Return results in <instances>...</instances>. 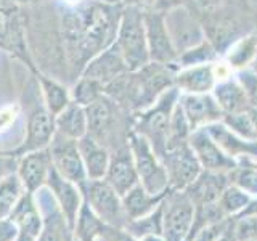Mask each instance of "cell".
I'll return each mask as SVG.
<instances>
[{
	"label": "cell",
	"instance_id": "6da1fadb",
	"mask_svg": "<svg viewBox=\"0 0 257 241\" xmlns=\"http://www.w3.org/2000/svg\"><path fill=\"white\" fill-rule=\"evenodd\" d=\"M177 64H161L150 61L137 71H127L104 85V95L114 100L128 112L150 108L167 88L174 87Z\"/></svg>",
	"mask_w": 257,
	"mask_h": 241
},
{
	"label": "cell",
	"instance_id": "7a4b0ae2",
	"mask_svg": "<svg viewBox=\"0 0 257 241\" xmlns=\"http://www.w3.org/2000/svg\"><path fill=\"white\" fill-rule=\"evenodd\" d=\"M124 111L127 109L103 93L98 100L85 106L87 135L93 137L108 150L112 142L127 145L128 134L132 132V116H122Z\"/></svg>",
	"mask_w": 257,
	"mask_h": 241
},
{
	"label": "cell",
	"instance_id": "3957f363",
	"mask_svg": "<svg viewBox=\"0 0 257 241\" xmlns=\"http://www.w3.org/2000/svg\"><path fill=\"white\" fill-rule=\"evenodd\" d=\"M179 88L174 85L167 88L150 108L134 112L132 116V131L150 142L151 148L155 150L161 161L167 151L169 124H171L175 104L179 103Z\"/></svg>",
	"mask_w": 257,
	"mask_h": 241
},
{
	"label": "cell",
	"instance_id": "277c9868",
	"mask_svg": "<svg viewBox=\"0 0 257 241\" xmlns=\"http://www.w3.org/2000/svg\"><path fill=\"white\" fill-rule=\"evenodd\" d=\"M114 44L128 71H137L150 63L143 10L135 7H122Z\"/></svg>",
	"mask_w": 257,
	"mask_h": 241
},
{
	"label": "cell",
	"instance_id": "5b68a950",
	"mask_svg": "<svg viewBox=\"0 0 257 241\" xmlns=\"http://www.w3.org/2000/svg\"><path fill=\"white\" fill-rule=\"evenodd\" d=\"M79 188L84 201L104 223L109 225V227L125 228V225L128 223V217L124 211L122 198L112 190L111 185H108L103 179H87L82 183H79Z\"/></svg>",
	"mask_w": 257,
	"mask_h": 241
},
{
	"label": "cell",
	"instance_id": "8992f818",
	"mask_svg": "<svg viewBox=\"0 0 257 241\" xmlns=\"http://www.w3.org/2000/svg\"><path fill=\"white\" fill-rule=\"evenodd\" d=\"M128 147H131L134 163L137 167L140 183L150 193H166L169 190V177L164 163L158 158L150 142L137 132L128 134Z\"/></svg>",
	"mask_w": 257,
	"mask_h": 241
},
{
	"label": "cell",
	"instance_id": "52a82bcc",
	"mask_svg": "<svg viewBox=\"0 0 257 241\" xmlns=\"http://www.w3.org/2000/svg\"><path fill=\"white\" fill-rule=\"evenodd\" d=\"M195 222V206L187 191L169 190L163 199V236L166 241H187Z\"/></svg>",
	"mask_w": 257,
	"mask_h": 241
},
{
	"label": "cell",
	"instance_id": "ba28073f",
	"mask_svg": "<svg viewBox=\"0 0 257 241\" xmlns=\"http://www.w3.org/2000/svg\"><path fill=\"white\" fill-rule=\"evenodd\" d=\"M55 134H56L55 116L45 108V104L44 106H36L28 114L26 135H24L23 142L16 148L0 151V155L18 159L24 155H28V153L48 148Z\"/></svg>",
	"mask_w": 257,
	"mask_h": 241
},
{
	"label": "cell",
	"instance_id": "9c48e42d",
	"mask_svg": "<svg viewBox=\"0 0 257 241\" xmlns=\"http://www.w3.org/2000/svg\"><path fill=\"white\" fill-rule=\"evenodd\" d=\"M164 21L179 56L207 39L204 26L193 15L190 7H177L164 12Z\"/></svg>",
	"mask_w": 257,
	"mask_h": 241
},
{
	"label": "cell",
	"instance_id": "30bf717a",
	"mask_svg": "<svg viewBox=\"0 0 257 241\" xmlns=\"http://www.w3.org/2000/svg\"><path fill=\"white\" fill-rule=\"evenodd\" d=\"M163 163L169 177V190H187L203 171L190 143L167 150L163 158Z\"/></svg>",
	"mask_w": 257,
	"mask_h": 241
},
{
	"label": "cell",
	"instance_id": "8fae6325",
	"mask_svg": "<svg viewBox=\"0 0 257 241\" xmlns=\"http://www.w3.org/2000/svg\"><path fill=\"white\" fill-rule=\"evenodd\" d=\"M145 32L150 52V61L161 64H177L179 66V53L169 36L166 28L164 13L158 10H145Z\"/></svg>",
	"mask_w": 257,
	"mask_h": 241
},
{
	"label": "cell",
	"instance_id": "7c38bea8",
	"mask_svg": "<svg viewBox=\"0 0 257 241\" xmlns=\"http://www.w3.org/2000/svg\"><path fill=\"white\" fill-rule=\"evenodd\" d=\"M34 196L42 214V230L36 241H76L72 228L64 219L52 191L42 187L34 193Z\"/></svg>",
	"mask_w": 257,
	"mask_h": 241
},
{
	"label": "cell",
	"instance_id": "4fadbf2b",
	"mask_svg": "<svg viewBox=\"0 0 257 241\" xmlns=\"http://www.w3.org/2000/svg\"><path fill=\"white\" fill-rule=\"evenodd\" d=\"M52 155V164L64 179L74 183H82L87 180L84 161L80 156L77 140H72L56 132L52 143L48 145Z\"/></svg>",
	"mask_w": 257,
	"mask_h": 241
},
{
	"label": "cell",
	"instance_id": "5bb4252c",
	"mask_svg": "<svg viewBox=\"0 0 257 241\" xmlns=\"http://www.w3.org/2000/svg\"><path fill=\"white\" fill-rule=\"evenodd\" d=\"M188 143L193 148V151H195L203 171L230 174L233 169L238 166V161L230 158L227 153L211 139V135L206 132L204 127L193 131Z\"/></svg>",
	"mask_w": 257,
	"mask_h": 241
},
{
	"label": "cell",
	"instance_id": "9a60e30c",
	"mask_svg": "<svg viewBox=\"0 0 257 241\" xmlns=\"http://www.w3.org/2000/svg\"><path fill=\"white\" fill-rule=\"evenodd\" d=\"M103 180L108 185H111L112 190H114L120 198L127 195L135 185L140 183L128 143L114 150V153H111L109 166Z\"/></svg>",
	"mask_w": 257,
	"mask_h": 241
},
{
	"label": "cell",
	"instance_id": "2e32d148",
	"mask_svg": "<svg viewBox=\"0 0 257 241\" xmlns=\"http://www.w3.org/2000/svg\"><path fill=\"white\" fill-rule=\"evenodd\" d=\"M179 104L191 127V132L212 123H219L223 117V112L212 93H180Z\"/></svg>",
	"mask_w": 257,
	"mask_h": 241
},
{
	"label": "cell",
	"instance_id": "e0dca14e",
	"mask_svg": "<svg viewBox=\"0 0 257 241\" xmlns=\"http://www.w3.org/2000/svg\"><path fill=\"white\" fill-rule=\"evenodd\" d=\"M45 187L52 191L56 204H58V207L61 209V212L64 215V219L68 220L69 227L74 228L79 209L82 206V201H84L79 185L68 180V179H64V177L52 166L50 172H48V177H47Z\"/></svg>",
	"mask_w": 257,
	"mask_h": 241
},
{
	"label": "cell",
	"instance_id": "ac0fdd59",
	"mask_svg": "<svg viewBox=\"0 0 257 241\" xmlns=\"http://www.w3.org/2000/svg\"><path fill=\"white\" fill-rule=\"evenodd\" d=\"M52 166L53 164H52L50 150L44 148L18 158L16 174H18L28 193H36L39 188L45 187L47 177Z\"/></svg>",
	"mask_w": 257,
	"mask_h": 241
},
{
	"label": "cell",
	"instance_id": "d6986e66",
	"mask_svg": "<svg viewBox=\"0 0 257 241\" xmlns=\"http://www.w3.org/2000/svg\"><path fill=\"white\" fill-rule=\"evenodd\" d=\"M127 71L128 68L122 58V55H120L116 44L112 42L104 50L96 53L92 60H88L85 68L82 69V76L98 80L100 84L106 85L111 80L122 76Z\"/></svg>",
	"mask_w": 257,
	"mask_h": 241
},
{
	"label": "cell",
	"instance_id": "ffe728a7",
	"mask_svg": "<svg viewBox=\"0 0 257 241\" xmlns=\"http://www.w3.org/2000/svg\"><path fill=\"white\" fill-rule=\"evenodd\" d=\"M228 185H230L228 174L201 171L198 179L183 191H187L193 206H195V209H198V207L219 204L222 193Z\"/></svg>",
	"mask_w": 257,
	"mask_h": 241
},
{
	"label": "cell",
	"instance_id": "44dd1931",
	"mask_svg": "<svg viewBox=\"0 0 257 241\" xmlns=\"http://www.w3.org/2000/svg\"><path fill=\"white\" fill-rule=\"evenodd\" d=\"M211 139L227 153V155L236 161L241 159H257V142L244 140L243 137L236 135L225 126L222 120L212 123L204 127Z\"/></svg>",
	"mask_w": 257,
	"mask_h": 241
},
{
	"label": "cell",
	"instance_id": "7402d4cb",
	"mask_svg": "<svg viewBox=\"0 0 257 241\" xmlns=\"http://www.w3.org/2000/svg\"><path fill=\"white\" fill-rule=\"evenodd\" d=\"M214 63L179 68L175 72L174 85L180 93H211L217 84Z\"/></svg>",
	"mask_w": 257,
	"mask_h": 241
},
{
	"label": "cell",
	"instance_id": "603a6c76",
	"mask_svg": "<svg viewBox=\"0 0 257 241\" xmlns=\"http://www.w3.org/2000/svg\"><path fill=\"white\" fill-rule=\"evenodd\" d=\"M8 220L15 223L20 233L37 238L42 230V214L36 201L34 193H24L20 201L13 207V211L8 215Z\"/></svg>",
	"mask_w": 257,
	"mask_h": 241
},
{
	"label": "cell",
	"instance_id": "cb8c5ba5",
	"mask_svg": "<svg viewBox=\"0 0 257 241\" xmlns=\"http://www.w3.org/2000/svg\"><path fill=\"white\" fill-rule=\"evenodd\" d=\"M77 147L84 161L87 179L90 180L104 179V174H106L109 166L111 151L90 135H84L82 139H79Z\"/></svg>",
	"mask_w": 257,
	"mask_h": 241
},
{
	"label": "cell",
	"instance_id": "d4e9b609",
	"mask_svg": "<svg viewBox=\"0 0 257 241\" xmlns=\"http://www.w3.org/2000/svg\"><path fill=\"white\" fill-rule=\"evenodd\" d=\"M167 191L155 195V193H150L142 183L135 185L127 195L122 196L124 211L128 217V222L135 220V219H142V217L148 215L150 212L155 211V209L163 203V199L166 198Z\"/></svg>",
	"mask_w": 257,
	"mask_h": 241
},
{
	"label": "cell",
	"instance_id": "484cf974",
	"mask_svg": "<svg viewBox=\"0 0 257 241\" xmlns=\"http://www.w3.org/2000/svg\"><path fill=\"white\" fill-rule=\"evenodd\" d=\"M211 93L223 114L241 112L249 108L246 92L236 77H230L227 80H222V82H217Z\"/></svg>",
	"mask_w": 257,
	"mask_h": 241
},
{
	"label": "cell",
	"instance_id": "4316f807",
	"mask_svg": "<svg viewBox=\"0 0 257 241\" xmlns=\"http://www.w3.org/2000/svg\"><path fill=\"white\" fill-rule=\"evenodd\" d=\"M56 132L72 140L82 139L87 135V114L85 108L71 101L60 114L55 116Z\"/></svg>",
	"mask_w": 257,
	"mask_h": 241
},
{
	"label": "cell",
	"instance_id": "83f0119b",
	"mask_svg": "<svg viewBox=\"0 0 257 241\" xmlns=\"http://www.w3.org/2000/svg\"><path fill=\"white\" fill-rule=\"evenodd\" d=\"M37 80L40 84V90H42L45 108L50 111L53 116L60 114V112L72 101L71 92L63 84H60L58 80L50 79L44 74H39Z\"/></svg>",
	"mask_w": 257,
	"mask_h": 241
},
{
	"label": "cell",
	"instance_id": "f1b7e54d",
	"mask_svg": "<svg viewBox=\"0 0 257 241\" xmlns=\"http://www.w3.org/2000/svg\"><path fill=\"white\" fill-rule=\"evenodd\" d=\"M257 53V37L244 36L233 42L230 48L225 52V63L233 71H241L251 66L254 56Z\"/></svg>",
	"mask_w": 257,
	"mask_h": 241
},
{
	"label": "cell",
	"instance_id": "f546056e",
	"mask_svg": "<svg viewBox=\"0 0 257 241\" xmlns=\"http://www.w3.org/2000/svg\"><path fill=\"white\" fill-rule=\"evenodd\" d=\"M104 227H106V223L92 211L90 206H88L85 201H82V206L79 209L74 228H72L74 239L76 241H96V238H98V235Z\"/></svg>",
	"mask_w": 257,
	"mask_h": 241
},
{
	"label": "cell",
	"instance_id": "4dcf8cb0",
	"mask_svg": "<svg viewBox=\"0 0 257 241\" xmlns=\"http://www.w3.org/2000/svg\"><path fill=\"white\" fill-rule=\"evenodd\" d=\"M24 193H26V188L16 171L0 179V219H8V215Z\"/></svg>",
	"mask_w": 257,
	"mask_h": 241
},
{
	"label": "cell",
	"instance_id": "1f68e13d",
	"mask_svg": "<svg viewBox=\"0 0 257 241\" xmlns=\"http://www.w3.org/2000/svg\"><path fill=\"white\" fill-rule=\"evenodd\" d=\"M20 21L15 12L0 8V45L7 50H23V39L20 34Z\"/></svg>",
	"mask_w": 257,
	"mask_h": 241
},
{
	"label": "cell",
	"instance_id": "d6a6232c",
	"mask_svg": "<svg viewBox=\"0 0 257 241\" xmlns=\"http://www.w3.org/2000/svg\"><path fill=\"white\" fill-rule=\"evenodd\" d=\"M125 230L137 239L147 235H163V203L148 215L131 220L125 225Z\"/></svg>",
	"mask_w": 257,
	"mask_h": 241
},
{
	"label": "cell",
	"instance_id": "836d02e7",
	"mask_svg": "<svg viewBox=\"0 0 257 241\" xmlns=\"http://www.w3.org/2000/svg\"><path fill=\"white\" fill-rule=\"evenodd\" d=\"M230 183L246 191L249 196H257V167L254 159H241L238 166L228 174Z\"/></svg>",
	"mask_w": 257,
	"mask_h": 241
},
{
	"label": "cell",
	"instance_id": "e575fe53",
	"mask_svg": "<svg viewBox=\"0 0 257 241\" xmlns=\"http://www.w3.org/2000/svg\"><path fill=\"white\" fill-rule=\"evenodd\" d=\"M190 135H191V127L183 114L180 104L177 103L172 112V117H171V124H169L167 150H172V148L180 147V145L188 143Z\"/></svg>",
	"mask_w": 257,
	"mask_h": 241
},
{
	"label": "cell",
	"instance_id": "d590c367",
	"mask_svg": "<svg viewBox=\"0 0 257 241\" xmlns=\"http://www.w3.org/2000/svg\"><path fill=\"white\" fill-rule=\"evenodd\" d=\"M103 93H104L103 84H100L98 80H93L90 77L80 76L71 90V100L85 108L90 103H93L95 100H98Z\"/></svg>",
	"mask_w": 257,
	"mask_h": 241
},
{
	"label": "cell",
	"instance_id": "8d00e7d4",
	"mask_svg": "<svg viewBox=\"0 0 257 241\" xmlns=\"http://www.w3.org/2000/svg\"><path fill=\"white\" fill-rule=\"evenodd\" d=\"M252 196H249L246 191L238 188L236 185L230 183L227 188L223 190L222 196L219 199V204L222 207L223 214L227 217H235L238 215L243 209L249 204Z\"/></svg>",
	"mask_w": 257,
	"mask_h": 241
},
{
	"label": "cell",
	"instance_id": "74e56055",
	"mask_svg": "<svg viewBox=\"0 0 257 241\" xmlns=\"http://www.w3.org/2000/svg\"><path fill=\"white\" fill-rule=\"evenodd\" d=\"M217 56H219V53H217L214 45L206 39L204 42H201L199 45L190 48V50H187L179 56V68L212 63V61H217Z\"/></svg>",
	"mask_w": 257,
	"mask_h": 241
},
{
	"label": "cell",
	"instance_id": "f35d334b",
	"mask_svg": "<svg viewBox=\"0 0 257 241\" xmlns=\"http://www.w3.org/2000/svg\"><path fill=\"white\" fill-rule=\"evenodd\" d=\"M222 123L236 135L243 137L244 140L257 142L255 131H254L252 120H251V116H249L247 109L241 111V112H233V114H223Z\"/></svg>",
	"mask_w": 257,
	"mask_h": 241
},
{
	"label": "cell",
	"instance_id": "ab89813d",
	"mask_svg": "<svg viewBox=\"0 0 257 241\" xmlns=\"http://www.w3.org/2000/svg\"><path fill=\"white\" fill-rule=\"evenodd\" d=\"M231 228L236 241L257 238V215L231 217Z\"/></svg>",
	"mask_w": 257,
	"mask_h": 241
},
{
	"label": "cell",
	"instance_id": "60d3db41",
	"mask_svg": "<svg viewBox=\"0 0 257 241\" xmlns=\"http://www.w3.org/2000/svg\"><path fill=\"white\" fill-rule=\"evenodd\" d=\"M235 77L238 79V82L244 88L249 106L257 108V74L252 69L246 68V69L236 71Z\"/></svg>",
	"mask_w": 257,
	"mask_h": 241
},
{
	"label": "cell",
	"instance_id": "b9f144b4",
	"mask_svg": "<svg viewBox=\"0 0 257 241\" xmlns=\"http://www.w3.org/2000/svg\"><path fill=\"white\" fill-rule=\"evenodd\" d=\"M230 220H231V217H228V219H223V220H219V222L207 223V225H204L203 228H199L195 235H193L187 241H215L225 231V228L228 227Z\"/></svg>",
	"mask_w": 257,
	"mask_h": 241
},
{
	"label": "cell",
	"instance_id": "7bdbcfd3",
	"mask_svg": "<svg viewBox=\"0 0 257 241\" xmlns=\"http://www.w3.org/2000/svg\"><path fill=\"white\" fill-rule=\"evenodd\" d=\"M21 116L20 104H7V106L0 108V135L8 132L16 124V120Z\"/></svg>",
	"mask_w": 257,
	"mask_h": 241
},
{
	"label": "cell",
	"instance_id": "ee69618b",
	"mask_svg": "<svg viewBox=\"0 0 257 241\" xmlns=\"http://www.w3.org/2000/svg\"><path fill=\"white\" fill-rule=\"evenodd\" d=\"M96 241H140V239L132 236L125 228H116V227L106 225V227L101 230Z\"/></svg>",
	"mask_w": 257,
	"mask_h": 241
},
{
	"label": "cell",
	"instance_id": "f6af8a7d",
	"mask_svg": "<svg viewBox=\"0 0 257 241\" xmlns=\"http://www.w3.org/2000/svg\"><path fill=\"white\" fill-rule=\"evenodd\" d=\"M20 231L12 220L0 219V241H15Z\"/></svg>",
	"mask_w": 257,
	"mask_h": 241
},
{
	"label": "cell",
	"instance_id": "bcb514c9",
	"mask_svg": "<svg viewBox=\"0 0 257 241\" xmlns=\"http://www.w3.org/2000/svg\"><path fill=\"white\" fill-rule=\"evenodd\" d=\"M188 2L190 0H156L153 10H158V12L164 13V12H169V10H172V8H177V7H188Z\"/></svg>",
	"mask_w": 257,
	"mask_h": 241
},
{
	"label": "cell",
	"instance_id": "7dc6e473",
	"mask_svg": "<svg viewBox=\"0 0 257 241\" xmlns=\"http://www.w3.org/2000/svg\"><path fill=\"white\" fill-rule=\"evenodd\" d=\"M156 0H120V5L122 7H135L140 8V10H153L155 8Z\"/></svg>",
	"mask_w": 257,
	"mask_h": 241
},
{
	"label": "cell",
	"instance_id": "c3c4849f",
	"mask_svg": "<svg viewBox=\"0 0 257 241\" xmlns=\"http://www.w3.org/2000/svg\"><path fill=\"white\" fill-rule=\"evenodd\" d=\"M16 164H18L16 158H8V156L0 155V179L7 174L15 172V169H12V167H15Z\"/></svg>",
	"mask_w": 257,
	"mask_h": 241
},
{
	"label": "cell",
	"instance_id": "681fc988",
	"mask_svg": "<svg viewBox=\"0 0 257 241\" xmlns=\"http://www.w3.org/2000/svg\"><path fill=\"white\" fill-rule=\"evenodd\" d=\"M244 215H257V196H252L251 201H249V204L235 217H244Z\"/></svg>",
	"mask_w": 257,
	"mask_h": 241
},
{
	"label": "cell",
	"instance_id": "f907efd6",
	"mask_svg": "<svg viewBox=\"0 0 257 241\" xmlns=\"http://www.w3.org/2000/svg\"><path fill=\"white\" fill-rule=\"evenodd\" d=\"M215 241H236L235 239V236H233V228H231V220H230V223H228V227L225 228V231L222 233V235L217 238Z\"/></svg>",
	"mask_w": 257,
	"mask_h": 241
},
{
	"label": "cell",
	"instance_id": "816d5d0a",
	"mask_svg": "<svg viewBox=\"0 0 257 241\" xmlns=\"http://www.w3.org/2000/svg\"><path fill=\"white\" fill-rule=\"evenodd\" d=\"M222 0H196V4L203 8H212L215 5H219Z\"/></svg>",
	"mask_w": 257,
	"mask_h": 241
},
{
	"label": "cell",
	"instance_id": "f5cc1de1",
	"mask_svg": "<svg viewBox=\"0 0 257 241\" xmlns=\"http://www.w3.org/2000/svg\"><path fill=\"white\" fill-rule=\"evenodd\" d=\"M247 112H249V116H251L252 126H254V131H255V139H257V108L249 106V108H247Z\"/></svg>",
	"mask_w": 257,
	"mask_h": 241
},
{
	"label": "cell",
	"instance_id": "db71d44e",
	"mask_svg": "<svg viewBox=\"0 0 257 241\" xmlns=\"http://www.w3.org/2000/svg\"><path fill=\"white\" fill-rule=\"evenodd\" d=\"M140 241H166V238L163 235H147L140 238Z\"/></svg>",
	"mask_w": 257,
	"mask_h": 241
},
{
	"label": "cell",
	"instance_id": "11a10c76",
	"mask_svg": "<svg viewBox=\"0 0 257 241\" xmlns=\"http://www.w3.org/2000/svg\"><path fill=\"white\" fill-rule=\"evenodd\" d=\"M15 241H36V238H32L29 235H24V233H20L18 238H16Z\"/></svg>",
	"mask_w": 257,
	"mask_h": 241
},
{
	"label": "cell",
	"instance_id": "9f6ffc18",
	"mask_svg": "<svg viewBox=\"0 0 257 241\" xmlns=\"http://www.w3.org/2000/svg\"><path fill=\"white\" fill-rule=\"evenodd\" d=\"M93 2H100L106 5H120V0H93Z\"/></svg>",
	"mask_w": 257,
	"mask_h": 241
},
{
	"label": "cell",
	"instance_id": "6f0895ef",
	"mask_svg": "<svg viewBox=\"0 0 257 241\" xmlns=\"http://www.w3.org/2000/svg\"><path fill=\"white\" fill-rule=\"evenodd\" d=\"M61 2H64L66 5H71V7H74V5H79L82 0H61Z\"/></svg>",
	"mask_w": 257,
	"mask_h": 241
},
{
	"label": "cell",
	"instance_id": "680465c9",
	"mask_svg": "<svg viewBox=\"0 0 257 241\" xmlns=\"http://www.w3.org/2000/svg\"><path fill=\"white\" fill-rule=\"evenodd\" d=\"M249 69H252L255 74H257V53H255V56H254V60L251 63V66H249Z\"/></svg>",
	"mask_w": 257,
	"mask_h": 241
},
{
	"label": "cell",
	"instance_id": "91938a15",
	"mask_svg": "<svg viewBox=\"0 0 257 241\" xmlns=\"http://www.w3.org/2000/svg\"><path fill=\"white\" fill-rule=\"evenodd\" d=\"M246 241H257V238H254V239H246Z\"/></svg>",
	"mask_w": 257,
	"mask_h": 241
},
{
	"label": "cell",
	"instance_id": "94428289",
	"mask_svg": "<svg viewBox=\"0 0 257 241\" xmlns=\"http://www.w3.org/2000/svg\"><path fill=\"white\" fill-rule=\"evenodd\" d=\"M254 164H255V167H257V159H255V161H254Z\"/></svg>",
	"mask_w": 257,
	"mask_h": 241
},
{
	"label": "cell",
	"instance_id": "6125c7cd",
	"mask_svg": "<svg viewBox=\"0 0 257 241\" xmlns=\"http://www.w3.org/2000/svg\"><path fill=\"white\" fill-rule=\"evenodd\" d=\"M24 2H32V0H24Z\"/></svg>",
	"mask_w": 257,
	"mask_h": 241
}]
</instances>
